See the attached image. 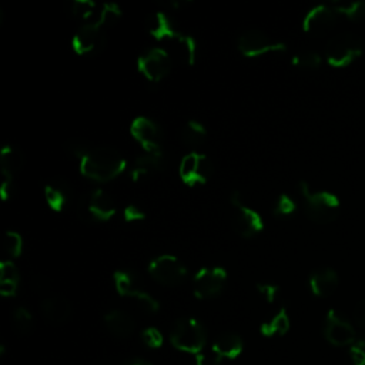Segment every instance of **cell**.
Listing matches in <instances>:
<instances>
[{
    "mask_svg": "<svg viewBox=\"0 0 365 365\" xmlns=\"http://www.w3.org/2000/svg\"><path fill=\"white\" fill-rule=\"evenodd\" d=\"M125 167V158L113 147H94L80 158V173L97 182H108L117 178Z\"/></svg>",
    "mask_w": 365,
    "mask_h": 365,
    "instance_id": "obj_1",
    "label": "cell"
},
{
    "mask_svg": "<svg viewBox=\"0 0 365 365\" xmlns=\"http://www.w3.org/2000/svg\"><path fill=\"white\" fill-rule=\"evenodd\" d=\"M299 194L304 201L307 217L315 224H329L339 214V198L328 191H312L305 181H301Z\"/></svg>",
    "mask_w": 365,
    "mask_h": 365,
    "instance_id": "obj_2",
    "label": "cell"
},
{
    "mask_svg": "<svg viewBox=\"0 0 365 365\" xmlns=\"http://www.w3.org/2000/svg\"><path fill=\"white\" fill-rule=\"evenodd\" d=\"M170 342L178 351L198 355L207 344V329L195 318H178L171 328Z\"/></svg>",
    "mask_w": 365,
    "mask_h": 365,
    "instance_id": "obj_3",
    "label": "cell"
},
{
    "mask_svg": "<svg viewBox=\"0 0 365 365\" xmlns=\"http://www.w3.org/2000/svg\"><path fill=\"white\" fill-rule=\"evenodd\" d=\"M364 51L361 37L354 33H341L331 37L325 46L327 63L335 68L346 67Z\"/></svg>",
    "mask_w": 365,
    "mask_h": 365,
    "instance_id": "obj_4",
    "label": "cell"
},
{
    "mask_svg": "<svg viewBox=\"0 0 365 365\" xmlns=\"http://www.w3.org/2000/svg\"><path fill=\"white\" fill-rule=\"evenodd\" d=\"M77 214L86 222H106L115 214V204L110 194L96 188L80 198Z\"/></svg>",
    "mask_w": 365,
    "mask_h": 365,
    "instance_id": "obj_5",
    "label": "cell"
},
{
    "mask_svg": "<svg viewBox=\"0 0 365 365\" xmlns=\"http://www.w3.org/2000/svg\"><path fill=\"white\" fill-rule=\"evenodd\" d=\"M113 281L115 291L124 297L134 299L144 311L157 312L160 309V302L143 288L140 278L127 269H117L113 274Z\"/></svg>",
    "mask_w": 365,
    "mask_h": 365,
    "instance_id": "obj_6",
    "label": "cell"
},
{
    "mask_svg": "<svg viewBox=\"0 0 365 365\" xmlns=\"http://www.w3.org/2000/svg\"><path fill=\"white\" fill-rule=\"evenodd\" d=\"M148 274L161 285L177 287L185 281L188 271L177 257L171 254H161L150 261Z\"/></svg>",
    "mask_w": 365,
    "mask_h": 365,
    "instance_id": "obj_7",
    "label": "cell"
},
{
    "mask_svg": "<svg viewBox=\"0 0 365 365\" xmlns=\"http://www.w3.org/2000/svg\"><path fill=\"white\" fill-rule=\"evenodd\" d=\"M214 173L212 161L202 153H187L178 165V174L181 181L187 187H195L205 184Z\"/></svg>",
    "mask_w": 365,
    "mask_h": 365,
    "instance_id": "obj_8",
    "label": "cell"
},
{
    "mask_svg": "<svg viewBox=\"0 0 365 365\" xmlns=\"http://www.w3.org/2000/svg\"><path fill=\"white\" fill-rule=\"evenodd\" d=\"M240 53L245 57H259L268 53L285 51L287 46L282 41L272 40L268 34L258 29H248L237 40Z\"/></svg>",
    "mask_w": 365,
    "mask_h": 365,
    "instance_id": "obj_9",
    "label": "cell"
},
{
    "mask_svg": "<svg viewBox=\"0 0 365 365\" xmlns=\"http://www.w3.org/2000/svg\"><path fill=\"white\" fill-rule=\"evenodd\" d=\"M230 201L234 208L232 225L241 237L250 238L264 230V221L261 215L254 208L247 207L238 191L231 194Z\"/></svg>",
    "mask_w": 365,
    "mask_h": 365,
    "instance_id": "obj_10",
    "label": "cell"
},
{
    "mask_svg": "<svg viewBox=\"0 0 365 365\" xmlns=\"http://www.w3.org/2000/svg\"><path fill=\"white\" fill-rule=\"evenodd\" d=\"M137 68L145 80L158 83L170 73L171 57L165 48L153 47L140 54L137 60Z\"/></svg>",
    "mask_w": 365,
    "mask_h": 365,
    "instance_id": "obj_11",
    "label": "cell"
},
{
    "mask_svg": "<svg viewBox=\"0 0 365 365\" xmlns=\"http://www.w3.org/2000/svg\"><path fill=\"white\" fill-rule=\"evenodd\" d=\"M227 281V271L221 267H205L194 277V295L198 299H212L221 294Z\"/></svg>",
    "mask_w": 365,
    "mask_h": 365,
    "instance_id": "obj_12",
    "label": "cell"
},
{
    "mask_svg": "<svg viewBox=\"0 0 365 365\" xmlns=\"http://www.w3.org/2000/svg\"><path fill=\"white\" fill-rule=\"evenodd\" d=\"M339 14L331 4H318L307 11L302 20V30L312 37H322L328 31H331Z\"/></svg>",
    "mask_w": 365,
    "mask_h": 365,
    "instance_id": "obj_13",
    "label": "cell"
},
{
    "mask_svg": "<svg viewBox=\"0 0 365 365\" xmlns=\"http://www.w3.org/2000/svg\"><path fill=\"white\" fill-rule=\"evenodd\" d=\"M130 134L145 153H161L163 133L154 120L144 115L135 117L130 124Z\"/></svg>",
    "mask_w": 365,
    "mask_h": 365,
    "instance_id": "obj_14",
    "label": "cell"
},
{
    "mask_svg": "<svg viewBox=\"0 0 365 365\" xmlns=\"http://www.w3.org/2000/svg\"><path fill=\"white\" fill-rule=\"evenodd\" d=\"M106 33L101 26H98L94 20L83 23L71 38L73 51L78 56L93 54L104 46Z\"/></svg>",
    "mask_w": 365,
    "mask_h": 365,
    "instance_id": "obj_15",
    "label": "cell"
},
{
    "mask_svg": "<svg viewBox=\"0 0 365 365\" xmlns=\"http://www.w3.org/2000/svg\"><path fill=\"white\" fill-rule=\"evenodd\" d=\"M324 336L335 346L352 345L356 339V334L351 322L335 309H329L325 317Z\"/></svg>",
    "mask_w": 365,
    "mask_h": 365,
    "instance_id": "obj_16",
    "label": "cell"
},
{
    "mask_svg": "<svg viewBox=\"0 0 365 365\" xmlns=\"http://www.w3.org/2000/svg\"><path fill=\"white\" fill-rule=\"evenodd\" d=\"M24 165L23 153L13 147L4 145L0 151V170H1V184L0 190L3 192L14 191V177L21 171Z\"/></svg>",
    "mask_w": 365,
    "mask_h": 365,
    "instance_id": "obj_17",
    "label": "cell"
},
{
    "mask_svg": "<svg viewBox=\"0 0 365 365\" xmlns=\"http://www.w3.org/2000/svg\"><path fill=\"white\" fill-rule=\"evenodd\" d=\"M167 53L171 56H174L178 61L184 63L185 66H192L195 63V57H197V43L194 40V37H191L190 34L181 33V31H175L167 41Z\"/></svg>",
    "mask_w": 365,
    "mask_h": 365,
    "instance_id": "obj_18",
    "label": "cell"
},
{
    "mask_svg": "<svg viewBox=\"0 0 365 365\" xmlns=\"http://www.w3.org/2000/svg\"><path fill=\"white\" fill-rule=\"evenodd\" d=\"M40 308H41L43 317L54 325H61V324L67 322L73 312L70 301L61 295L46 297L41 301Z\"/></svg>",
    "mask_w": 365,
    "mask_h": 365,
    "instance_id": "obj_19",
    "label": "cell"
},
{
    "mask_svg": "<svg viewBox=\"0 0 365 365\" xmlns=\"http://www.w3.org/2000/svg\"><path fill=\"white\" fill-rule=\"evenodd\" d=\"M104 325L107 331L117 338H130L135 331L134 318L123 309H110L104 314Z\"/></svg>",
    "mask_w": 365,
    "mask_h": 365,
    "instance_id": "obj_20",
    "label": "cell"
},
{
    "mask_svg": "<svg viewBox=\"0 0 365 365\" xmlns=\"http://www.w3.org/2000/svg\"><path fill=\"white\" fill-rule=\"evenodd\" d=\"M338 287V274L329 267H321L309 275V289L315 297H329Z\"/></svg>",
    "mask_w": 365,
    "mask_h": 365,
    "instance_id": "obj_21",
    "label": "cell"
},
{
    "mask_svg": "<svg viewBox=\"0 0 365 365\" xmlns=\"http://www.w3.org/2000/svg\"><path fill=\"white\" fill-rule=\"evenodd\" d=\"M164 167L163 153H144L135 158L133 168L130 171L131 180L138 181L141 178L151 177L161 171Z\"/></svg>",
    "mask_w": 365,
    "mask_h": 365,
    "instance_id": "obj_22",
    "label": "cell"
},
{
    "mask_svg": "<svg viewBox=\"0 0 365 365\" xmlns=\"http://www.w3.org/2000/svg\"><path fill=\"white\" fill-rule=\"evenodd\" d=\"M244 349V341L234 332H225L220 335L212 344V355L220 361L235 359Z\"/></svg>",
    "mask_w": 365,
    "mask_h": 365,
    "instance_id": "obj_23",
    "label": "cell"
},
{
    "mask_svg": "<svg viewBox=\"0 0 365 365\" xmlns=\"http://www.w3.org/2000/svg\"><path fill=\"white\" fill-rule=\"evenodd\" d=\"M44 198L53 211L61 212L70 200V185L63 180L47 182L44 185Z\"/></svg>",
    "mask_w": 365,
    "mask_h": 365,
    "instance_id": "obj_24",
    "label": "cell"
},
{
    "mask_svg": "<svg viewBox=\"0 0 365 365\" xmlns=\"http://www.w3.org/2000/svg\"><path fill=\"white\" fill-rule=\"evenodd\" d=\"M145 27L151 37L164 43L177 31L173 21L164 11L151 13L145 21Z\"/></svg>",
    "mask_w": 365,
    "mask_h": 365,
    "instance_id": "obj_25",
    "label": "cell"
},
{
    "mask_svg": "<svg viewBox=\"0 0 365 365\" xmlns=\"http://www.w3.org/2000/svg\"><path fill=\"white\" fill-rule=\"evenodd\" d=\"M20 274L14 262L1 261L0 264V294L3 297H14L19 288Z\"/></svg>",
    "mask_w": 365,
    "mask_h": 365,
    "instance_id": "obj_26",
    "label": "cell"
},
{
    "mask_svg": "<svg viewBox=\"0 0 365 365\" xmlns=\"http://www.w3.org/2000/svg\"><path fill=\"white\" fill-rule=\"evenodd\" d=\"M289 317L287 314L285 308H281L269 321L262 322L261 324V334L264 336H279V335H285L289 329Z\"/></svg>",
    "mask_w": 365,
    "mask_h": 365,
    "instance_id": "obj_27",
    "label": "cell"
},
{
    "mask_svg": "<svg viewBox=\"0 0 365 365\" xmlns=\"http://www.w3.org/2000/svg\"><path fill=\"white\" fill-rule=\"evenodd\" d=\"M207 138L205 127L197 120H188L181 130V140L188 147H200Z\"/></svg>",
    "mask_w": 365,
    "mask_h": 365,
    "instance_id": "obj_28",
    "label": "cell"
},
{
    "mask_svg": "<svg viewBox=\"0 0 365 365\" xmlns=\"http://www.w3.org/2000/svg\"><path fill=\"white\" fill-rule=\"evenodd\" d=\"M339 16H345L352 21H361L365 19V1H335L331 4Z\"/></svg>",
    "mask_w": 365,
    "mask_h": 365,
    "instance_id": "obj_29",
    "label": "cell"
},
{
    "mask_svg": "<svg viewBox=\"0 0 365 365\" xmlns=\"http://www.w3.org/2000/svg\"><path fill=\"white\" fill-rule=\"evenodd\" d=\"M121 17V9L115 3H104L101 9L97 11L94 21L101 26L104 30L113 26Z\"/></svg>",
    "mask_w": 365,
    "mask_h": 365,
    "instance_id": "obj_30",
    "label": "cell"
},
{
    "mask_svg": "<svg viewBox=\"0 0 365 365\" xmlns=\"http://www.w3.org/2000/svg\"><path fill=\"white\" fill-rule=\"evenodd\" d=\"M96 3L90 0H74L68 3V13L73 17L84 20L87 23L96 14Z\"/></svg>",
    "mask_w": 365,
    "mask_h": 365,
    "instance_id": "obj_31",
    "label": "cell"
},
{
    "mask_svg": "<svg viewBox=\"0 0 365 365\" xmlns=\"http://www.w3.org/2000/svg\"><path fill=\"white\" fill-rule=\"evenodd\" d=\"M11 318H13V324H14V328L17 329V332H20V334L31 332L34 321H33L31 312L26 307H16L13 309Z\"/></svg>",
    "mask_w": 365,
    "mask_h": 365,
    "instance_id": "obj_32",
    "label": "cell"
},
{
    "mask_svg": "<svg viewBox=\"0 0 365 365\" xmlns=\"http://www.w3.org/2000/svg\"><path fill=\"white\" fill-rule=\"evenodd\" d=\"M292 66L299 67V68H305V70H315L321 66L322 58L317 51H311V50H305L301 51L298 54H295L291 60Z\"/></svg>",
    "mask_w": 365,
    "mask_h": 365,
    "instance_id": "obj_33",
    "label": "cell"
},
{
    "mask_svg": "<svg viewBox=\"0 0 365 365\" xmlns=\"http://www.w3.org/2000/svg\"><path fill=\"white\" fill-rule=\"evenodd\" d=\"M4 251L10 258H17L23 251V238L17 231H6L4 234Z\"/></svg>",
    "mask_w": 365,
    "mask_h": 365,
    "instance_id": "obj_34",
    "label": "cell"
},
{
    "mask_svg": "<svg viewBox=\"0 0 365 365\" xmlns=\"http://www.w3.org/2000/svg\"><path fill=\"white\" fill-rule=\"evenodd\" d=\"M297 210V204L294 201L292 197H289L288 194H281L278 198H277V202H275V208H274V212L277 215H281V217H288V215H292Z\"/></svg>",
    "mask_w": 365,
    "mask_h": 365,
    "instance_id": "obj_35",
    "label": "cell"
},
{
    "mask_svg": "<svg viewBox=\"0 0 365 365\" xmlns=\"http://www.w3.org/2000/svg\"><path fill=\"white\" fill-rule=\"evenodd\" d=\"M141 339L148 348H153V349H157L163 345V334L154 327H148L143 329Z\"/></svg>",
    "mask_w": 365,
    "mask_h": 365,
    "instance_id": "obj_36",
    "label": "cell"
},
{
    "mask_svg": "<svg viewBox=\"0 0 365 365\" xmlns=\"http://www.w3.org/2000/svg\"><path fill=\"white\" fill-rule=\"evenodd\" d=\"M346 365H365V349L352 344L345 356Z\"/></svg>",
    "mask_w": 365,
    "mask_h": 365,
    "instance_id": "obj_37",
    "label": "cell"
},
{
    "mask_svg": "<svg viewBox=\"0 0 365 365\" xmlns=\"http://www.w3.org/2000/svg\"><path fill=\"white\" fill-rule=\"evenodd\" d=\"M257 291L258 294L267 301V302H274L278 292H279V288L278 285L275 284H268V282H258L257 284Z\"/></svg>",
    "mask_w": 365,
    "mask_h": 365,
    "instance_id": "obj_38",
    "label": "cell"
},
{
    "mask_svg": "<svg viewBox=\"0 0 365 365\" xmlns=\"http://www.w3.org/2000/svg\"><path fill=\"white\" fill-rule=\"evenodd\" d=\"M123 217H124L125 222H137V221H141L145 218V212L138 205L128 204L123 211Z\"/></svg>",
    "mask_w": 365,
    "mask_h": 365,
    "instance_id": "obj_39",
    "label": "cell"
},
{
    "mask_svg": "<svg viewBox=\"0 0 365 365\" xmlns=\"http://www.w3.org/2000/svg\"><path fill=\"white\" fill-rule=\"evenodd\" d=\"M354 321L355 324L365 331V299L361 301L354 309Z\"/></svg>",
    "mask_w": 365,
    "mask_h": 365,
    "instance_id": "obj_40",
    "label": "cell"
},
{
    "mask_svg": "<svg viewBox=\"0 0 365 365\" xmlns=\"http://www.w3.org/2000/svg\"><path fill=\"white\" fill-rule=\"evenodd\" d=\"M194 364H195V365H218L220 362H218V359H217L215 356L208 358V356L204 355V354H198V355H195Z\"/></svg>",
    "mask_w": 365,
    "mask_h": 365,
    "instance_id": "obj_41",
    "label": "cell"
},
{
    "mask_svg": "<svg viewBox=\"0 0 365 365\" xmlns=\"http://www.w3.org/2000/svg\"><path fill=\"white\" fill-rule=\"evenodd\" d=\"M33 287L34 289H37L38 292H43L48 288V282H47V278H44L43 275H37L33 278Z\"/></svg>",
    "mask_w": 365,
    "mask_h": 365,
    "instance_id": "obj_42",
    "label": "cell"
},
{
    "mask_svg": "<svg viewBox=\"0 0 365 365\" xmlns=\"http://www.w3.org/2000/svg\"><path fill=\"white\" fill-rule=\"evenodd\" d=\"M355 345H358L359 348H362V349H365V331L359 335V336H356V339H355V342H354Z\"/></svg>",
    "mask_w": 365,
    "mask_h": 365,
    "instance_id": "obj_43",
    "label": "cell"
},
{
    "mask_svg": "<svg viewBox=\"0 0 365 365\" xmlns=\"http://www.w3.org/2000/svg\"><path fill=\"white\" fill-rule=\"evenodd\" d=\"M124 365H151L150 362L144 361V359H135V361H131V362H127Z\"/></svg>",
    "mask_w": 365,
    "mask_h": 365,
    "instance_id": "obj_44",
    "label": "cell"
}]
</instances>
